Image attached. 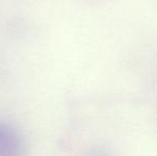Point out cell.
<instances>
[{
	"label": "cell",
	"mask_w": 157,
	"mask_h": 156,
	"mask_svg": "<svg viewBox=\"0 0 157 156\" xmlns=\"http://www.w3.org/2000/svg\"><path fill=\"white\" fill-rule=\"evenodd\" d=\"M23 148L18 133L13 127L0 123V155H18Z\"/></svg>",
	"instance_id": "6da1fadb"
}]
</instances>
